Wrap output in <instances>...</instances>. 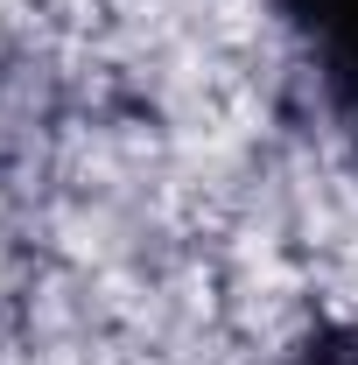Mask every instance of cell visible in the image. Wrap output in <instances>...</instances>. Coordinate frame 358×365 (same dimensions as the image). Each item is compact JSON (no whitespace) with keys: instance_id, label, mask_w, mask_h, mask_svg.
<instances>
[{"instance_id":"1","label":"cell","mask_w":358,"mask_h":365,"mask_svg":"<svg viewBox=\"0 0 358 365\" xmlns=\"http://www.w3.org/2000/svg\"><path fill=\"white\" fill-rule=\"evenodd\" d=\"M274 14L288 21L295 43L310 49L316 85H323L337 127L358 148V0H274Z\"/></svg>"},{"instance_id":"2","label":"cell","mask_w":358,"mask_h":365,"mask_svg":"<svg viewBox=\"0 0 358 365\" xmlns=\"http://www.w3.org/2000/svg\"><path fill=\"white\" fill-rule=\"evenodd\" d=\"M281 365H358V323H323V330H310Z\"/></svg>"}]
</instances>
